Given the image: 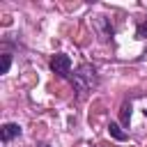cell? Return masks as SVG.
<instances>
[{
    "label": "cell",
    "instance_id": "obj_1",
    "mask_svg": "<svg viewBox=\"0 0 147 147\" xmlns=\"http://www.w3.org/2000/svg\"><path fill=\"white\" fill-rule=\"evenodd\" d=\"M71 83H74V87H76L78 92L92 90V87L96 85V69H94L92 64H80V67L76 69L74 78H71Z\"/></svg>",
    "mask_w": 147,
    "mask_h": 147
},
{
    "label": "cell",
    "instance_id": "obj_2",
    "mask_svg": "<svg viewBox=\"0 0 147 147\" xmlns=\"http://www.w3.org/2000/svg\"><path fill=\"white\" fill-rule=\"evenodd\" d=\"M51 71L53 74H57V76H69V71H71V60H69V55H64V53H55L53 57H51Z\"/></svg>",
    "mask_w": 147,
    "mask_h": 147
},
{
    "label": "cell",
    "instance_id": "obj_3",
    "mask_svg": "<svg viewBox=\"0 0 147 147\" xmlns=\"http://www.w3.org/2000/svg\"><path fill=\"white\" fill-rule=\"evenodd\" d=\"M18 136H21V126H18V124H14V122L2 124V129H0V138H2L5 142L14 140V138H18Z\"/></svg>",
    "mask_w": 147,
    "mask_h": 147
},
{
    "label": "cell",
    "instance_id": "obj_4",
    "mask_svg": "<svg viewBox=\"0 0 147 147\" xmlns=\"http://www.w3.org/2000/svg\"><path fill=\"white\" fill-rule=\"evenodd\" d=\"M94 25H96V30H99L101 39H108V37H113V25L108 23V18H103V16H96V18H94Z\"/></svg>",
    "mask_w": 147,
    "mask_h": 147
},
{
    "label": "cell",
    "instance_id": "obj_5",
    "mask_svg": "<svg viewBox=\"0 0 147 147\" xmlns=\"http://www.w3.org/2000/svg\"><path fill=\"white\" fill-rule=\"evenodd\" d=\"M108 131H110V136L115 138V140H126V133L119 129V124H115V122H110L108 124Z\"/></svg>",
    "mask_w": 147,
    "mask_h": 147
},
{
    "label": "cell",
    "instance_id": "obj_6",
    "mask_svg": "<svg viewBox=\"0 0 147 147\" xmlns=\"http://www.w3.org/2000/svg\"><path fill=\"white\" fill-rule=\"evenodd\" d=\"M11 67V55L9 53H2V64H0V74H7Z\"/></svg>",
    "mask_w": 147,
    "mask_h": 147
},
{
    "label": "cell",
    "instance_id": "obj_7",
    "mask_svg": "<svg viewBox=\"0 0 147 147\" xmlns=\"http://www.w3.org/2000/svg\"><path fill=\"white\" fill-rule=\"evenodd\" d=\"M119 117H122V124H129V119H131V103H124V106H122Z\"/></svg>",
    "mask_w": 147,
    "mask_h": 147
},
{
    "label": "cell",
    "instance_id": "obj_8",
    "mask_svg": "<svg viewBox=\"0 0 147 147\" xmlns=\"http://www.w3.org/2000/svg\"><path fill=\"white\" fill-rule=\"evenodd\" d=\"M138 39H147V23L138 25Z\"/></svg>",
    "mask_w": 147,
    "mask_h": 147
},
{
    "label": "cell",
    "instance_id": "obj_9",
    "mask_svg": "<svg viewBox=\"0 0 147 147\" xmlns=\"http://www.w3.org/2000/svg\"><path fill=\"white\" fill-rule=\"evenodd\" d=\"M37 147H48V145H46V142H41V145H37Z\"/></svg>",
    "mask_w": 147,
    "mask_h": 147
},
{
    "label": "cell",
    "instance_id": "obj_10",
    "mask_svg": "<svg viewBox=\"0 0 147 147\" xmlns=\"http://www.w3.org/2000/svg\"><path fill=\"white\" fill-rule=\"evenodd\" d=\"M145 115H147V110H145Z\"/></svg>",
    "mask_w": 147,
    "mask_h": 147
}]
</instances>
